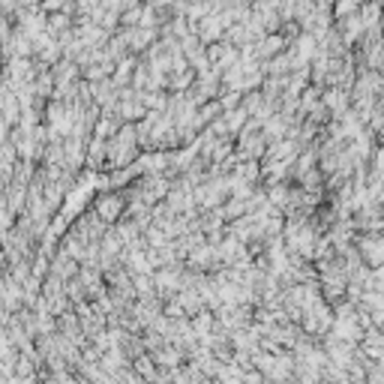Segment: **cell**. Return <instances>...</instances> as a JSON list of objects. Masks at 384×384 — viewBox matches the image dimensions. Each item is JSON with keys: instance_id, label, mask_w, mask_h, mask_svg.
<instances>
[{"instance_id": "cell-1", "label": "cell", "mask_w": 384, "mask_h": 384, "mask_svg": "<svg viewBox=\"0 0 384 384\" xmlns=\"http://www.w3.org/2000/svg\"><path fill=\"white\" fill-rule=\"evenodd\" d=\"M121 210H123V201L117 198V195H105V198L96 201V213L103 216V219H108V222L121 216Z\"/></svg>"}]
</instances>
